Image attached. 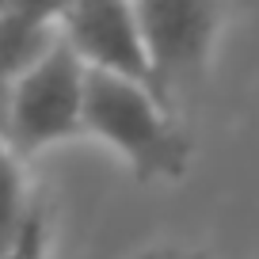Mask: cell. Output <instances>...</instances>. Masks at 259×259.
I'll list each match as a JSON object with an SVG mask.
<instances>
[{
  "instance_id": "52a82bcc",
  "label": "cell",
  "mask_w": 259,
  "mask_h": 259,
  "mask_svg": "<svg viewBox=\"0 0 259 259\" xmlns=\"http://www.w3.org/2000/svg\"><path fill=\"white\" fill-rule=\"evenodd\" d=\"M0 259H50V221H46L42 198H31L16 236H12V244L4 248Z\"/></svg>"
},
{
  "instance_id": "5b68a950",
  "label": "cell",
  "mask_w": 259,
  "mask_h": 259,
  "mask_svg": "<svg viewBox=\"0 0 259 259\" xmlns=\"http://www.w3.org/2000/svg\"><path fill=\"white\" fill-rule=\"evenodd\" d=\"M57 34V27L34 23L23 16H4L0 12V122H4V99H8L12 80L19 76L27 61Z\"/></svg>"
},
{
  "instance_id": "ba28073f",
  "label": "cell",
  "mask_w": 259,
  "mask_h": 259,
  "mask_svg": "<svg viewBox=\"0 0 259 259\" xmlns=\"http://www.w3.org/2000/svg\"><path fill=\"white\" fill-rule=\"evenodd\" d=\"M141 259H206L202 251H183V248H149Z\"/></svg>"
},
{
  "instance_id": "277c9868",
  "label": "cell",
  "mask_w": 259,
  "mask_h": 259,
  "mask_svg": "<svg viewBox=\"0 0 259 259\" xmlns=\"http://www.w3.org/2000/svg\"><path fill=\"white\" fill-rule=\"evenodd\" d=\"M57 34L80 57L84 69L153 88L134 0H69L57 19Z\"/></svg>"
},
{
  "instance_id": "3957f363",
  "label": "cell",
  "mask_w": 259,
  "mask_h": 259,
  "mask_svg": "<svg viewBox=\"0 0 259 259\" xmlns=\"http://www.w3.org/2000/svg\"><path fill=\"white\" fill-rule=\"evenodd\" d=\"M153 92L176 111L179 96L202 80L213 54L221 8L218 0H134Z\"/></svg>"
},
{
  "instance_id": "6da1fadb",
  "label": "cell",
  "mask_w": 259,
  "mask_h": 259,
  "mask_svg": "<svg viewBox=\"0 0 259 259\" xmlns=\"http://www.w3.org/2000/svg\"><path fill=\"white\" fill-rule=\"evenodd\" d=\"M84 134L99 138L126 160L134 179H183L191 168V138L176 111L138 80L111 73L84 76Z\"/></svg>"
},
{
  "instance_id": "8992f818",
  "label": "cell",
  "mask_w": 259,
  "mask_h": 259,
  "mask_svg": "<svg viewBox=\"0 0 259 259\" xmlns=\"http://www.w3.org/2000/svg\"><path fill=\"white\" fill-rule=\"evenodd\" d=\"M31 198L34 194L27 191L19 156L0 141V255H4V248L12 244V236H16V229H19V221H23Z\"/></svg>"
},
{
  "instance_id": "7a4b0ae2",
  "label": "cell",
  "mask_w": 259,
  "mask_h": 259,
  "mask_svg": "<svg viewBox=\"0 0 259 259\" xmlns=\"http://www.w3.org/2000/svg\"><path fill=\"white\" fill-rule=\"evenodd\" d=\"M84 76L88 69L61 34L19 69L4 99L0 141L23 160L42 149L84 134Z\"/></svg>"
}]
</instances>
